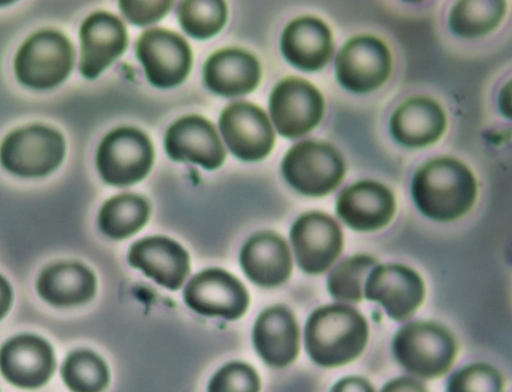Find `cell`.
I'll use <instances>...</instances> for the list:
<instances>
[{"mask_svg": "<svg viewBox=\"0 0 512 392\" xmlns=\"http://www.w3.org/2000/svg\"><path fill=\"white\" fill-rule=\"evenodd\" d=\"M240 261L247 277L265 287L283 283L292 268L286 243L280 237L269 233L251 238L241 251Z\"/></svg>", "mask_w": 512, "mask_h": 392, "instance_id": "25", "label": "cell"}, {"mask_svg": "<svg viewBox=\"0 0 512 392\" xmlns=\"http://www.w3.org/2000/svg\"><path fill=\"white\" fill-rule=\"evenodd\" d=\"M164 144L173 160L190 161L206 169L219 167L225 159V150L214 126L196 115L174 122L166 132Z\"/></svg>", "mask_w": 512, "mask_h": 392, "instance_id": "16", "label": "cell"}, {"mask_svg": "<svg viewBox=\"0 0 512 392\" xmlns=\"http://www.w3.org/2000/svg\"><path fill=\"white\" fill-rule=\"evenodd\" d=\"M506 2L501 0L459 1L449 14V26L458 36L475 38L489 33L502 20Z\"/></svg>", "mask_w": 512, "mask_h": 392, "instance_id": "27", "label": "cell"}, {"mask_svg": "<svg viewBox=\"0 0 512 392\" xmlns=\"http://www.w3.org/2000/svg\"><path fill=\"white\" fill-rule=\"evenodd\" d=\"M331 392H374L366 380L359 377H347L338 381Z\"/></svg>", "mask_w": 512, "mask_h": 392, "instance_id": "34", "label": "cell"}, {"mask_svg": "<svg viewBox=\"0 0 512 392\" xmlns=\"http://www.w3.org/2000/svg\"><path fill=\"white\" fill-rule=\"evenodd\" d=\"M221 134L238 158L256 161L264 158L274 144V132L266 113L245 102L234 103L219 119Z\"/></svg>", "mask_w": 512, "mask_h": 392, "instance_id": "13", "label": "cell"}, {"mask_svg": "<svg viewBox=\"0 0 512 392\" xmlns=\"http://www.w3.org/2000/svg\"><path fill=\"white\" fill-rule=\"evenodd\" d=\"M282 172L287 182L302 194L323 196L339 185L345 174V163L332 145L306 140L287 152Z\"/></svg>", "mask_w": 512, "mask_h": 392, "instance_id": "5", "label": "cell"}, {"mask_svg": "<svg viewBox=\"0 0 512 392\" xmlns=\"http://www.w3.org/2000/svg\"><path fill=\"white\" fill-rule=\"evenodd\" d=\"M149 207L136 195L122 194L109 199L99 213V227L110 238L122 239L137 232L146 223Z\"/></svg>", "mask_w": 512, "mask_h": 392, "instance_id": "26", "label": "cell"}, {"mask_svg": "<svg viewBox=\"0 0 512 392\" xmlns=\"http://www.w3.org/2000/svg\"><path fill=\"white\" fill-rule=\"evenodd\" d=\"M207 87L222 96L246 94L258 85L261 71L258 61L240 49H224L213 54L204 66Z\"/></svg>", "mask_w": 512, "mask_h": 392, "instance_id": "22", "label": "cell"}, {"mask_svg": "<svg viewBox=\"0 0 512 392\" xmlns=\"http://www.w3.org/2000/svg\"><path fill=\"white\" fill-rule=\"evenodd\" d=\"M65 153L62 135L54 129L32 125L9 133L0 146V162L23 177L44 176L61 163Z\"/></svg>", "mask_w": 512, "mask_h": 392, "instance_id": "6", "label": "cell"}, {"mask_svg": "<svg viewBox=\"0 0 512 392\" xmlns=\"http://www.w3.org/2000/svg\"><path fill=\"white\" fill-rule=\"evenodd\" d=\"M80 40L79 69L83 76L92 79L122 54L127 45V33L120 19L101 11L84 20Z\"/></svg>", "mask_w": 512, "mask_h": 392, "instance_id": "17", "label": "cell"}, {"mask_svg": "<svg viewBox=\"0 0 512 392\" xmlns=\"http://www.w3.org/2000/svg\"><path fill=\"white\" fill-rule=\"evenodd\" d=\"M391 69L392 58L387 46L378 38L368 35L347 41L335 61L338 82L356 93H366L380 87L388 79Z\"/></svg>", "mask_w": 512, "mask_h": 392, "instance_id": "8", "label": "cell"}, {"mask_svg": "<svg viewBox=\"0 0 512 392\" xmlns=\"http://www.w3.org/2000/svg\"><path fill=\"white\" fill-rule=\"evenodd\" d=\"M55 356L50 344L33 334H20L0 348V373L12 385L35 389L51 378Z\"/></svg>", "mask_w": 512, "mask_h": 392, "instance_id": "12", "label": "cell"}, {"mask_svg": "<svg viewBox=\"0 0 512 392\" xmlns=\"http://www.w3.org/2000/svg\"><path fill=\"white\" fill-rule=\"evenodd\" d=\"M365 297L380 303L395 320H404L421 304L424 284L421 277L403 265H380L365 281Z\"/></svg>", "mask_w": 512, "mask_h": 392, "instance_id": "15", "label": "cell"}, {"mask_svg": "<svg viewBox=\"0 0 512 392\" xmlns=\"http://www.w3.org/2000/svg\"><path fill=\"white\" fill-rule=\"evenodd\" d=\"M73 59V47L63 34L42 30L30 36L18 50L15 74L26 86L52 88L69 75Z\"/></svg>", "mask_w": 512, "mask_h": 392, "instance_id": "4", "label": "cell"}, {"mask_svg": "<svg viewBox=\"0 0 512 392\" xmlns=\"http://www.w3.org/2000/svg\"><path fill=\"white\" fill-rule=\"evenodd\" d=\"M227 8L223 1L188 0L178 7V19L190 36L205 39L215 35L224 25Z\"/></svg>", "mask_w": 512, "mask_h": 392, "instance_id": "29", "label": "cell"}, {"mask_svg": "<svg viewBox=\"0 0 512 392\" xmlns=\"http://www.w3.org/2000/svg\"><path fill=\"white\" fill-rule=\"evenodd\" d=\"M368 339L365 318L355 309L330 305L315 310L305 328L311 359L326 367L346 364L363 351Z\"/></svg>", "mask_w": 512, "mask_h": 392, "instance_id": "2", "label": "cell"}, {"mask_svg": "<svg viewBox=\"0 0 512 392\" xmlns=\"http://www.w3.org/2000/svg\"><path fill=\"white\" fill-rule=\"evenodd\" d=\"M171 1H120L123 15L135 25H147L158 21L170 9Z\"/></svg>", "mask_w": 512, "mask_h": 392, "instance_id": "33", "label": "cell"}, {"mask_svg": "<svg viewBox=\"0 0 512 392\" xmlns=\"http://www.w3.org/2000/svg\"><path fill=\"white\" fill-rule=\"evenodd\" d=\"M382 392H426V390L415 380L401 377L387 383Z\"/></svg>", "mask_w": 512, "mask_h": 392, "instance_id": "35", "label": "cell"}, {"mask_svg": "<svg viewBox=\"0 0 512 392\" xmlns=\"http://www.w3.org/2000/svg\"><path fill=\"white\" fill-rule=\"evenodd\" d=\"M502 378L487 364H471L454 374L447 392H502Z\"/></svg>", "mask_w": 512, "mask_h": 392, "instance_id": "31", "label": "cell"}, {"mask_svg": "<svg viewBox=\"0 0 512 392\" xmlns=\"http://www.w3.org/2000/svg\"><path fill=\"white\" fill-rule=\"evenodd\" d=\"M412 196L418 209L437 221H451L467 213L477 196L473 173L453 158L425 163L415 173Z\"/></svg>", "mask_w": 512, "mask_h": 392, "instance_id": "1", "label": "cell"}, {"mask_svg": "<svg viewBox=\"0 0 512 392\" xmlns=\"http://www.w3.org/2000/svg\"><path fill=\"white\" fill-rule=\"evenodd\" d=\"M253 342L267 364L277 367L288 365L299 349V333L294 317L283 307L264 311L255 323Z\"/></svg>", "mask_w": 512, "mask_h": 392, "instance_id": "23", "label": "cell"}, {"mask_svg": "<svg viewBox=\"0 0 512 392\" xmlns=\"http://www.w3.org/2000/svg\"><path fill=\"white\" fill-rule=\"evenodd\" d=\"M446 127L441 106L426 97L405 101L393 113L390 132L393 138L407 147H424L436 142Z\"/></svg>", "mask_w": 512, "mask_h": 392, "instance_id": "21", "label": "cell"}, {"mask_svg": "<svg viewBox=\"0 0 512 392\" xmlns=\"http://www.w3.org/2000/svg\"><path fill=\"white\" fill-rule=\"evenodd\" d=\"M153 147L140 130L121 127L111 131L101 141L96 162L105 182L126 186L143 179L153 163Z\"/></svg>", "mask_w": 512, "mask_h": 392, "instance_id": "7", "label": "cell"}, {"mask_svg": "<svg viewBox=\"0 0 512 392\" xmlns=\"http://www.w3.org/2000/svg\"><path fill=\"white\" fill-rule=\"evenodd\" d=\"M375 264L376 260L365 254L341 262L329 275L327 287L330 294L340 301H360L365 278Z\"/></svg>", "mask_w": 512, "mask_h": 392, "instance_id": "30", "label": "cell"}, {"mask_svg": "<svg viewBox=\"0 0 512 392\" xmlns=\"http://www.w3.org/2000/svg\"><path fill=\"white\" fill-rule=\"evenodd\" d=\"M136 54L150 83L170 88L181 83L191 67V51L178 34L156 28L144 32L136 45Z\"/></svg>", "mask_w": 512, "mask_h": 392, "instance_id": "10", "label": "cell"}, {"mask_svg": "<svg viewBox=\"0 0 512 392\" xmlns=\"http://www.w3.org/2000/svg\"><path fill=\"white\" fill-rule=\"evenodd\" d=\"M259 388L254 369L237 362L225 365L212 377L208 392H258Z\"/></svg>", "mask_w": 512, "mask_h": 392, "instance_id": "32", "label": "cell"}, {"mask_svg": "<svg viewBox=\"0 0 512 392\" xmlns=\"http://www.w3.org/2000/svg\"><path fill=\"white\" fill-rule=\"evenodd\" d=\"M61 376L72 392H102L109 381L105 363L88 350L69 354L62 364Z\"/></svg>", "mask_w": 512, "mask_h": 392, "instance_id": "28", "label": "cell"}, {"mask_svg": "<svg viewBox=\"0 0 512 392\" xmlns=\"http://www.w3.org/2000/svg\"><path fill=\"white\" fill-rule=\"evenodd\" d=\"M184 299L202 315L225 319L240 317L248 305L242 283L221 269H208L194 276L185 288Z\"/></svg>", "mask_w": 512, "mask_h": 392, "instance_id": "14", "label": "cell"}, {"mask_svg": "<svg viewBox=\"0 0 512 392\" xmlns=\"http://www.w3.org/2000/svg\"><path fill=\"white\" fill-rule=\"evenodd\" d=\"M13 294L8 281L0 275V320L7 314L12 304Z\"/></svg>", "mask_w": 512, "mask_h": 392, "instance_id": "36", "label": "cell"}, {"mask_svg": "<svg viewBox=\"0 0 512 392\" xmlns=\"http://www.w3.org/2000/svg\"><path fill=\"white\" fill-rule=\"evenodd\" d=\"M395 199L384 185L363 180L339 195L336 203L338 216L351 228L373 231L390 222L395 212Z\"/></svg>", "mask_w": 512, "mask_h": 392, "instance_id": "18", "label": "cell"}, {"mask_svg": "<svg viewBox=\"0 0 512 392\" xmlns=\"http://www.w3.org/2000/svg\"><path fill=\"white\" fill-rule=\"evenodd\" d=\"M290 237L298 265L311 274L327 270L343 246L339 225L330 216L320 212L300 216L291 228Z\"/></svg>", "mask_w": 512, "mask_h": 392, "instance_id": "11", "label": "cell"}, {"mask_svg": "<svg viewBox=\"0 0 512 392\" xmlns=\"http://www.w3.org/2000/svg\"><path fill=\"white\" fill-rule=\"evenodd\" d=\"M393 352L398 362L410 373L434 378L450 368L456 345L443 327L429 322H415L397 332Z\"/></svg>", "mask_w": 512, "mask_h": 392, "instance_id": "3", "label": "cell"}, {"mask_svg": "<svg viewBox=\"0 0 512 392\" xmlns=\"http://www.w3.org/2000/svg\"><path fill=\"white\" fill-rule=\"evenodd\" d=\"M128 260L133 267L170 290L178 289L189 271L187 252L165 237H149L136 242Z\"/></svg>", "mask_w": 512, "mask_h": 392, "instance_id": "20", "label": "cell"}, {"mask_svg": "<svg viewBox=\"0 0 512 392\" xmlns=\"http://www.w3.org/2000/svg\"><path fill=\"white\" fill-rule=\"evenodd\" d=\"M269 110L277 131L284 137L296 138L320 122L324 100L320 91L308 81L289 77L273 89Z\"/></svg>", "mask_w": 512, "mask_h": 392, "instance_id": "9", "label": "cell"}, {"mask_svg": "<svg viewBox=\"0 0 512 392\" xmlns=\"http://www.w3.org/2000/svg\"><path fill=\"white\" fill-rule=\"evenodd\" d=\"M281 50L288 62L304 71L324 67L333 53L329 27L320 19L303 16L290 22L283 31Z\"/></svg>", "mask_w": 512, "mask_h": 392, "instance_id": "19", "label": "cell"}, {"mask_svg": "<svg viewBox=\"0 0 512 392\" xmlns=\"http://www.w3.org/2000/svg\"><path fill=\"white\" fill-rule=\"evenodd\" d=\"M39 296L57 307H70L89 301L96 290L93 273L77 262H60L45 268L36 282Z\"/></svg>", "mask_w": 512, "mask_h": 392, "instance_id": "24", "label": "cell"}]
</instances>
